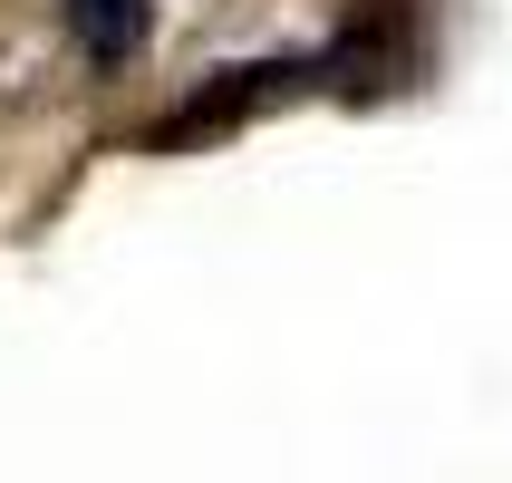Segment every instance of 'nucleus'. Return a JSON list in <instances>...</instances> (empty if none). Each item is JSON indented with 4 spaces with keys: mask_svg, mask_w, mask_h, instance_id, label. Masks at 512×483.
<instances>
[{
    "mask_svg": "<svg viewBox=\"0 0 512 483\" xmlns=\"http://www.w3.org/2000/svg\"><path fill=\"white\" fill-rule=\"evenodd\" d=\"M68 20H78V49L97 68H126L145 49V0H68Z\"/></svg>",
    "mask_w": 512,
    "mask_h": 483,
    "instance_id": "1",
    "label": "nucleus"
}]
</instances>
